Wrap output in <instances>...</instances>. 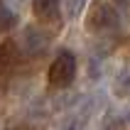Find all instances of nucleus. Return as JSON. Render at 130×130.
<instances>
[{
    "mask_svg": "<svg viewBox=\"0 0 130 130\" xmlns=\"http://www.w3.org/2000/svg\"><path fill=\"white\" fill-rule=\"evenodd\" d=\"M74 76H76V57L74 52L61 49L49 66V84L57 88H66L74 81Z\"/></svg>",
    "mask_w": 130,
    "mask_h": 130,
    "instance_id": "obj_1",
    "label": "nucleus"
},
{
    "mask_svg": "<svg viewBox=\"0 0 130 130\" xmlns=\"http://www.w3.org/2000/svg\"><path fill=\"white\" fill-rule=\"evenodd\" d=\"M116 27H118L116 7H110L108 3H96L91 10V17H88V29L106 32V29H116Z\"/></svg>",
    "mask_w": 130,
    "mask_h": 130,
    "instance_id": "obj_2",
    "label": "nucleus"
},
{
    "mask_svg": "<svg viewBox=\"0 0 130 130\" xmlns=\"http://www.w3.org/2000/svg\"><path fill=\"white\" fill-rule=\"evenodd\" d=\"M93 110H96V98L93 96L81 98V103L69 113V118H66V123H64V130H86Z\"/></svg>",
    "mask_w": 130,
    "mask_h": 130,
    "instance_id": "obj_3",
    "label": "nucleus"
},
{
    "mask_svg": "<svg viewBox=\"0 0 130 130\" xmlns=\"http://www.w3.org/2000/svg\"><path fill=\"white\" fill-rule=\"evenodd\" d=\"M22 47L32 57H42L47 52V47H49V37L37 27H25V32H22Z\"/></svg>",
    "mask_w": 130,
    "mask_h": 130,
    "instance_id": "obj_4",
    "label": "nucleus"
},
{
    "mask_svg": "<svg viewBox=\"0 0 130 130\" xmlns=\"http://www.w3.org/2000/svg\"><path fill=\"white\" fill-rule=\"evenodd\" d=\"M35 17L47 25H59L61 22L59 0H35Z\"/></svg>",
    "mask_w": 130,
    "mask_h": 130,
    "instance_id": "obj_5",
    "label": "nucleus"
},
{
    "mask_svg": "<svg viewBox=\"0 0 130 130\" xmlns=\"http://www.w3.org/2000/svg\"><path fill=\"white\" fill-rule=\"evenodd\" d=\"M15 57H17V47H15L12 39H5L0 44V74H5L12 69L15 64Z\"/></svg>",
    "mask_w": 130,
    "mask_h": 130,
    "instance_id": "obj_6",
    "label": "nucleus"
},
{
    "mask_svg": "<svg viewBox=\"0 0 130 130\" xmlns=\"http://www.w3.org/2000/svg\"><path fill=\"white\" fill-rule=\"evenodd\" d=\"M101 130H125V116H123V113H116V110H110L108 116L103 118Z\"/></svg>",
    "mask_w": 130,
    "mask_h": 130,
    "instance_id": "obj_7",
    "label": "nucleus"
},
{
    "mask_svg": "<svg viewBox=\"0 0 130 130\" xmlns=\"http://www.w3.org/2000/svg\"><path fill=\"white\" fill-rule=\"evenodd\" d=\"M15 22H17V15L7 5H0V32H7L10 27H15Z\"/></svg>",
    "mask_w": 130,
    "mask_h": 130,
    "instance_id": "obj_8",
    "label": "nucleus"
},
{
    "mask_svg": "<svg viewBox=\"0 0 130 130\" xmlns=\"http://www.w3.org/2000/svg\"><path fill=\"white\" fill-rule=\"evenodd\" d=\"M64 7H66V15L69 17H79L86 7V0H64Z\"/></svg>",
    "mask_w": 130,
    "mask_h": 130,
    "instance_id": "obj_9",
    "label": "nucleus"
},
{
    "mask_svg": "<svg viewBox=\"0 0 130 130\" xmlns=\"http://www.w3.org/2000/svg\"><path fill=\"white\" fill-rule=\"evenodd\" d=\"M116 93L120 96V98H125V96H128V69H120V74H118Z\"/></svg>",
    "mask_w": 130,
    "mask_h": 130,
    "instance_id": "obj_10",
    "label": "nucleus"
},
{
    "mask_svg": "<svg viewBox=\"0 0 130 130\" xmlns=\"http://www.w3.org/2000/svg\"><path fill=\"white\" fill-rule=\"evenodd\" d=\"M7 3H10V5H15V7H17V5H20V3H22V0H7Z\"/></svg>",
    "mask_w": 130,
    "mask_h": 130,
    "instance_id": "obj_11",
    "label": "nucleus"
},
{
    "mask_svg": "<svg viewBox=\"0 0 130 130\" xmlns=\"http://www.w3.org/2000/svg\"><path fill=\"white\" fill-rule=\"evenodd\" d=\"M10 130H29V128H22V125H17V128H10Z\"/></svg>",
    "mask_w": 130,
    "mask_h": 130,
    "instance_id": "obj_12",
    "label": "nucleus"
}]
</instances>
